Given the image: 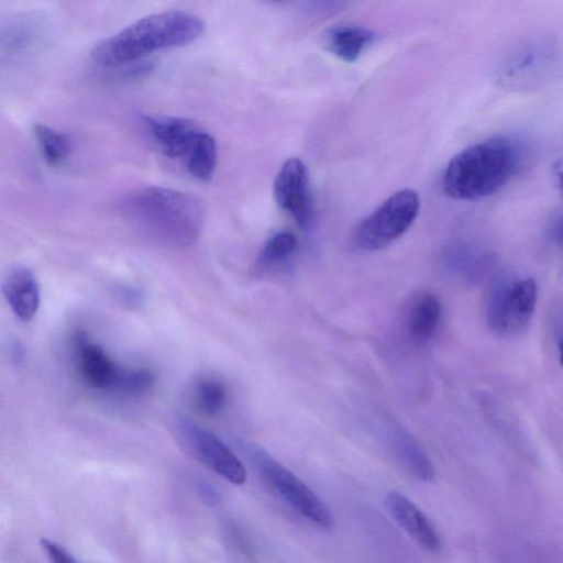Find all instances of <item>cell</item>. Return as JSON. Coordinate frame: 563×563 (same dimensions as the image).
<instances>
[{
  "label": "cell",
  "mask_w": 563,
  "mask_h": 563,
  "mask_svg": "<svg viewBox=\"0 0 563 563\" xmlns=\"http://www.w3.org/2000/svg\"><path fill=\"white\" fill-rule=\"evenodd\" d=\"M419 209L420 199L415 190L396 191L358 223L354 232L355 244L365 251L386 247L408 231Z\"/></svg>",
  "instance_id": "cell-5"
},
{
  "label": "cell",
  "mask_w": 563,
  "mask_h": 563,
  "mask_svg": "<svg viewBox=\"0 0 563 563\" xmlns=\"http://www.w3.org/2000/svg\"><path fill=\"white\" fill-rule=\"evenodd\" d=\"M41 544L48 556L56 563H75L76 560L65 549L47 539H42Z\"/></svg>",
  "instance_id": "cell-23"
},
{
  "label": "cell",
  "mask_w": 563,
  "mask_h": 563,
  "mask_svg": "<svg viewBox=\"0 0 563 563\" xmlns=\"http://www.w3.org/2000/svg\"><path fill=\"white\" fill-rule=\"evenodd\" d=\"M196 401L202 412L216 415L224 405L225 389L218 380L202 379L196 386Z\"/></svg>",
  "instance_id": "cell-20"
},
{
  "label": "cell",
  "mask_w": 563,
  "mask_h": 563,
  "mask_svg": "<svg viewBox=\"0 0 563 563\" xmlns=\"http://www.w3.org/2000/svg\"><path fill=\"white\" fill-rule=\"evenodd\" d=\"M389 442L398 460L413 476L424 482L433 479V464L410 433L400 427H393Z\"/></svg>",
  "instance_id": "cell-16"
},
{
  "label": "cell",
  "mask_w": 563,
  "mask_h": 563,
  "mask_svg": "<svg viewBox=\"0 0 563 563\" xmlns=\"http://www.w3.org/2000/svg\"><path fill=\"white\" fill-rule=\"evenodd\" d=\"M142 121L161 151L169 157H184L201 130L191 120L183 118L143 117Z\"/></svg>",
  "instance_id": "cell-12"
},
{
  "label": "cell",
  "mask_w": 563,
  "mask_h": 563,
  "mask_svg": "<svg viewBox=\"0 0 563 563\" xmlns=\"http://www.w3.org/2000/svg\"><path fill=\"white\" fill-rule=\"evenodd\" d=\"M443 320V305L430 291L417 295L407 308L405 325L408 338L417 345L429 343L439 332Z\"/></svg>",
  "instance_id": "cell-11"
},
{
  "label": "cell",
  "mask_w": 563,
  "mask_h": 563,
  "mask_svg": "<svg viewBox=\"0 0 563 563\" xmlns=\"http://www.w3.org/2000/svg\"><path fill=\"white\" fill-rule=\"evenodd\" d=\"M274 1H282V0H274Z\"/></svg>",
  "instance_id": "cell-25"
},
{
  "label": "cell",
  "mask_w": 563,
  "mask_h": 563,
  "mask_svg": "<svg viewBox=\"0 0 563 563\" xmlns=\"http://www.w3.org/2000/svg\"><path fill=\"white\" fill-rule=\"evenodd\" d=\"M559 59V47L552 37L529 36L504 53L496 75L506 86L528 88L551 77L558 68Z\"/></svg>",
  "instance_id": "cell-4"
},
{
  "label": "cell",
  "mask_w": 563,
  "mask_h": 563,
  "mask_svg": "<svg viewBox=\"0 0 563 563\" xmlns=\"http://www.w3.org/2000/svg\"><path fill=\"white\" fill-rule=\"evenodd\" d=\"M176 430L188 449L205 465L232 484L242 485L246 471L234 452L216 434L187 418H178Z\"/></svg>",
  "instance_id": "cell-8"
},
{
  "label": "cell",
  "mask_w": 563,
  "mask_h": 563,
  "mask_svg": "<svg viewBox=\"0 0 563 563\" xmlns=\"http://www.w3.org/2000/svg\"><path fill=\"white\" fill-rule=\"evenodd\" d=\"M385 505L404 531L421 548L429 552L441 549V537L427 515L407 496L391 490L386 494Z\"/></svg>",
  "instance_id": "cell-10"
},
{
  "label": "cell",
  "mask_w": 563,
  "mask_h": 563,
  "mask_svg": "<svg viewBox=\"0 0 563 563\" xmlns=\"http://www.w3.org/2000/svg\"><path fill=\"white\" fill-rule=\"evenodd\" d=\"M254 459L263 478L288 506L320 528L333 526L329 508L292 472L262 451H257Z\"/></svg>",
  "instance_id": "cell-7"
},
{
  "label": "cell",
  "mask_w": 563,
  "mask_h": 563,
  "mask_svg": "<svg viewBox=\"0 0 563 563\" xmlns=\"http://www.w3.org/2000/svg\"><path fill=\"white\" fill-rule=\"evenodd\" d=\"M525 151L517 140L494 136L455 154L442 178L443 190L459 200H477L494 195L517 174Z\"/></svg>",
  "instance_id": "cell-1"
},
{
  "label": "cell",
  "mask_w": 563,
  "mask_h": 563,
  "mask_svg": "<svg viewBox=\"0 0 563 563\" xmlns=\"http://www.w3.org/2000/svg\"><path fill=\"white\" fill-rule=\"evenodd\" d=\"M203 30V22L185 11L151 14L98 42L91 58L102 67H119L161 49L187 45Z\"/></svg>",
  "instance_id": "cell-3"
},
{
  "label": "cell",
  "mask_w": 563,
  "mask_h": 563,
  "mask_svg": "<svg viewBox=\"0 0 563 563\" xmlns=\"http://www.w3.org/2000/svg\"><path fill=\"white\" fill-rule=\"evenodd\" d=\"M77 360L85 380L99 389L119 388L123 369L119 368L101 346L80 335L77 340Z\"/></svg>",
  "instance_id": "cell-13"
},
{
  "label": "cell",
  "mask_w": 563,
  "mask_h": 563,
  "mask_svg": "<svg viewBox=\"0 0 563 563\" xmlns=\"http://www.w3.org/2000/svg\"><path fill=\"white\" fill-rule=\"evenodd\" d=\"M561 217L559 216L556 219L553 220L551 224L550 235L552 240L559 244H561V236H562V230H561Z\"/></svg>",
  "instance_id": "cell-24"
},
{
  "label": "cell",
  "mask_w": 563,
  "mask_h": 563,
  "mask_svg": "<svg viewBox=\"0 0 563 563\" xmlns=\"http://www.w3.org/2000/svg\"><path fill=\"white\" fill-rule=\"evenodd\" d=\"M188 172L200 180H209L217 163V146L213 137L200 130L184 155Z\"/></svg>",
  "instance_id": "cell-17"
},
{
  "label": "cell",
  "mask_w": 563,
  "mask_h": 563,
  "mask_svg": "<svg viewBox=\"0 0 563 563\" xmlns=\"http://www.w3.org/2000/svg\"><path fill=\"white\" fill-rule=\"evenodd\" d=\"M3 296L22 321L31 320L40 306V288L33 273L25 267L10 269L2 279Z\"/></svg>",
  "instance_id": "cell-14"
},
{
  "label": "cell",
  "mask_w": 563,
  "mask_h": 563,
  "mask_svg": "<svg viewBox=\"0 0 563 563\" xmlns=\"http://www.w3.org/2000/svg\"><path fill=\"white\" fill-rule=\"evenodd\" d=\"M153 384V374L146 368L122 372L119 388L129 394H141Z\"/></svg>",
  "instance_id": "cell-21"
},
{
  "label": "cell",
  "mask_w": 563,
  "mask_h": 563,
  "mask_svg": "<svg viewBox=\"0 0 563 563\" xmlns=\"http://www.w3.org/2000/svg\"><path fill=\"white\" fill-rule=\"evenodd\" d=\"M125 210L141 234L167 249L192 244L203 223L201 202L195 196L175 189H142L128 199Z\"/></svg>",
  "instance_id": "cell-2"
},
{
  "label": "cell",
  "mask_w": 563,
  "mask_h": 563,
  "mask_svg": "<svg viewBox=\"0 0 563 563\" xmlns=\"http://www.w3.org/2000/svg\"><path fill=\"white\" fill-rule=\"evenodd\" d=\"M376 41V33L358 24H340L323 34L325 48L341 60H357Z\"/></svg>",
  "instance_id": "cell-15"
},
{
  "label": "cell",
  "mask_w": 563,
  "mask_h": 563,
  "mask_svg": "<svg viewBox=\"0 0 563 563\" xmlns=\"http://www.w3.org/2000/svg\"><path fill=\"white\" fill-rule=\"evenodd\" d=\"M538 299L532 278L505 280L488 296L485 316L488 328L498 336L521 332L531 320Z\"/></svg>",
  "instance_id": "cell-6"
},
{
  "label": "cell",
  "mask_w": 563,
  "mask_h": 563,
  "mask_svg": "<svg viewBox=\"0 0 563 563\" xmlns=\"http://www.w3.org/2000/svg\"><path fill=\"white\" fill-rule=\"evenodd\" d=\"M296 238L289 232H279L273 235L264 245L258 261L260 269L267 268L286 260L296 249Z\"/></svg>",
  "instance_id": "cell-19"
},
{
  "label": "cell",
  "mask_w": 563,
  "mask_h": 563,
  "mask_svg": "<svg viewBox=\"0 0 563 563\" xmlns=\"http://www.w3.org/2000/svg\"><path fill=\"white\" fill-rule=\"evenodd\" d=\"M33 132L46 163L51 166H59L70 153L68 137L44 124H35Z\"/></svg>",
  "instance_id": "cell-18"
},
{
  "label": "cell",
  "mask_w": 563,
  "mask_h": 563,
  "mask_svg": "<svg viewBox=\"0 0 563 563\" xmlns=\"http://www.w3.org/2000/svg\"><path fill=\"white\" fill-rule=\"evenodd\" d=\"M355 0H310V9L318 14H330L342 10Z\"/></svg>",
  "instance_id": "cell-22"
},
{
  "label": "cell",
  "mask_w": 563,
  "mask_h": 563,
  "mask_svg": "<svg viewBox=\"0 0 563 563\" xmlns=\"http://www.w3.org/2000/svg\"><path fill=\"white\" fill-rule=\"evenodd\" d=\"M274 197L301 228L312 219V201L306 165L299 158L286 161L274 180Z\"/></svg>",
  "instance_id": "cell-9"
}]
</instances>
